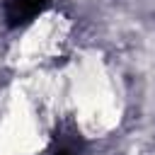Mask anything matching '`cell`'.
Returning a JSON list of instances; mask_svg holds the SVG:
<instances>
[{
	"label": "cell",
	"mask_w": 155,
	"mask_h": 155,
	"mask_svg": "<svg viewBox=\"0 0 155 155\" xmlns=\"http://www.w3.org/2000/svg\"><path fill=\"white\" fill-rule=\"evenodd\" d=\"M63 121L87 140L109 138L126 114V90L116 65L97 48H75L58 68Z\"/></svg>",
	"instance_id": "obj_1"
},
{
	"label": "cell",
	"mask_w": 155,
	"mask_h": 155,
	"mask_svg": "<svg viewBox=\"0 0 155 155\" xmlns=\"http://www.w3.org/2000/svg\"><path fill=\"white\" fill-rule=\"evenodd\" d=\"M63 124L58 70L15 75L0 94V155H53Z\"/></svg>",
	"instance_id": "obj_2"
},
{
	"label": "cell",
	"mask_w": 155,
	"mask_h": 155,
	"mask_svg": "<svg viewBox=\"0 0 155 155\" xmlns=\"http://www.w3.org/2000/svg\"><path fill=\"white\" fill-rule=\"evenodd\" d=\"M73 22L61 10H44L17 29L7 48L15 75L58 70L73 56Z\"/></svg>",
	"instance_id": "obj_3"
}]
</instances>
